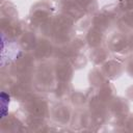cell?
<instances>
[{
  "label": "cell",
  "mask_w": 133,
  "mask_h": 133,
  "mask_svg": "<svg viewBox=\"0 0 133 133\" xmlns=\"http://www.w3.org/2000/svg\"><path fill=\"white\" fill-rule=\"evenodd\" d=\"M9 97L5 92H1V117L6 114V108L8 106Z\"/></svg>",
  "instance_id": "obj_1"
}]
</instances>
